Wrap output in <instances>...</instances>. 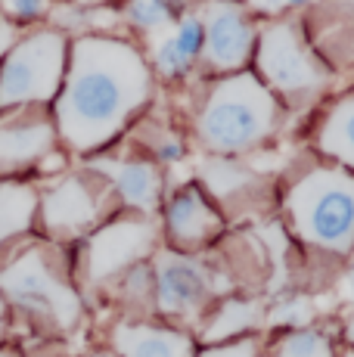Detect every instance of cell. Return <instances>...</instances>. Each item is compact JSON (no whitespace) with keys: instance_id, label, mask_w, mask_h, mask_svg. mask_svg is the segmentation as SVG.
Returning a JSON list of instances; mask_svg holds the SVG:
<instances>
[{"instance_id":"1","label":"cell","mask_w":354,"mask_h":357,"mask_svg":"<svg viewBox=\"0 0 354 357\" xmlns=\"http://www.w3.org/2000/svg\"><path fill=\"white\" fill-rule=\"evenodd\" d=\"M149 97V68L125 40L81 38L56 102L59 134L75 149H97Z\"/></svg>"},{"instance_id":"2","label":"cell","mask_w":354,"mask_h":357,"mask_svg":"<svg viewBox=\"0 0 354 357\" xmlns=\"http://www.w3.org/2000/svg\"><path fill=\"white\" fill-rule=\"evenodd\" d=\"M298 239L332 255L354 249V174L342 168H311L286 196Z\"/></svg>"},{"instance_id":"3","label":"cell","mask_w":354,"mask_h":357,"mask_svg":"<svg viewBox=\"0 0 354 357\" xmlns=\"http://www.w3.org/2000/svg\"><path fill=\"white\" fill-rule=\"evenodd\" d=\"M277 102L255 75H233L221 81L199 115V137L215 153H243L270 134Z\"/></svg>"},{"instance_id":"4","label":"cell","mask_w":354,"mask_h":357,"mask_svg":"<svg viewBox=\"0 0 354 357\" xmlns=\"http://www.w3.org/2000/svg\"><path fill=\"white\" fill-rule=\"evenodd\" d=\"M66 75V38L38 31L6 53L0 66V109L47 102L59 93Z\"/></svg>"},{"instance_id":"5","label":"cell","mask_w":354,"mask_h":357,"mask_svg":"<svg viewBox=\"0 0 354 357\" xmlns=\"http://www.w3.org/2000/svg\"><path fill=\"white\" fill-rule=\"evenodd\" d=\"M0 289L10 295L19 307L40 317H50L59 326H72L81 314V301L69 283L56 277L47 258L38 249L25 252L0 273Z\"/></svg>"},{"instance_id":"6","label":"cell","mask_w":354,"mask_h":357,"mask_svg":"<svg viewBox=\"0 0 354 357\" xmlns=\"http://www.w3.org/2000/svg\"><path fill=\"white\" fill-rule=\"evenodd\" d=\"M258 72L274 91L283 93H314L326 84L330 72L311 56L295 25L277 22L264 29L258 40Z\"/></svg>"},{"instance_id":"7","label":"cell","mask_w":354,"mask_h":357,"mask_svg":"<svg viewBox=\"0 0 354 357\" xmlns=\"http://www.w3.org/2000/svg\"><path fill=\"white\" fill-rule=\"evenodd\" d=\"M212 292V273L199 261L177 255V252H162L155 258V301L162 314L196 320L206 311Z\"/></svg>"},{"instance_id":"8","label":"cell","mask_w":354,"mask_h":357,"mask_svg":"<svg viewBox=\"0 0 354 357\" xmlns=\"http://www.w3.org/2000/svg\"><path fill=\"white\" fill-rule=\"evenodd\" d=\"M252 22L246 10L230 0H215L206 10L202 22V56L217 72H236L252 53Z\"/></svg>"},{"instance_id":"9","label":"cell","mask_w":354,"mask_h":357,"mask_svg":"<svg viewBox=\"0 0 354 357\" xmlns=\"http://www.w3.org/2000/svg\"><path fill=\"white\" fill-rule=\"evenodd\" d=\"M155 227L149 221H115L103 227L91 239V252H87V267H91V280H109L118 271L131 267L134 261L146 258L153 249Z\"/></svg>"},{"instance_id":"10","label":"cell","mask_w":354,"mask_h":357,"mask_svg":"<svg viewBox=\"0 0 354 357\" xmlns=\"http://www.w3.org/2000/svg\"><path fill=\"white\" fill-rule=\"evenodd\" d=\"M56 130L35 109H16L0 115V174L22 171L53 149Z\"/></svg>"},{"instance_id":"11","label":"cell","mask_w":354,"mask_h":357,"mask_svg":"<svg viewBox=\"0 0 354 357\" xmlns=\"http://www.w3.org/2000/svg\"><path fill=\"white\" fill-rule=\"evenodd\" d=\"M40 208H44L47 230L78 233V230H84L87 224L97 221L100 199L84 177H66L63 183H56V187L44 196Z\"/></svg>"},{"instance_id":"12","label":"cell","mask_w":354,"mask_h":357,"mask_svg":"<svg viewBox=\"0 0 354 357\" xmlns=\"http://www.w3.org/2000/svg\"><path fill=\"white\" fill-rule=\"evenodd\" d=\"M221 230V218L196 187L180 190L168 205V236L180 249H196Z\"/></svg>"},{"instance_id":"13","label":"cell","mask_w":354,"mask_h":357,"mask_svg":"<svg viewBox=\"0 0 354 357\" xmlns=\"http://www.w3.org/2000/svg\"><path fill=\"white\" fill-rule=\"evenodd\" d=\"M103 171L112 177L118 196L131 208L153 211L162 196V174L153 162H103Z\"/></svg>"},{"instance_id":"14","label":"cell","mask_w":354,"mask_h":357,"mask_svg":"<svg viewBox=\"0 0 354 357\" xmlns=\"http://www.w3.org/2000/svg\"><path fill=\"white\" fill-rule=\"evenodd\" d=\"M115 345L121 357H193V342L187 335L155 326H118Z\"/></svg>"},{"instance_id":"15","label":"cell","mask_w":354,"mask_h":357,"mask_svg":"<svg viewBox=\"0 0 354 357\" xmlns=\"http://www.w3.org/2000/svg\"><path fill=\"white\" fill-rule=\"evenodd\" d=\"M202 53V22L196 16H183L171 34L155 44V66L162 75H183Z\"/></svg>"},{"instance_id":"16","label":"cell","mask_w":354,"mask_h":357,"mask_svg":"<svg viewBox=\"0 0 354 357\" xmlns=\"http://www.w3.org/2000/svg\"><path fill=\"white\" fill-rule=\"evenodd\" d=\"M261 324V305L252 298H230L212 314V320L202 329V339L208 345H221L230 339H243Z\"/></svg>"},{"instance_id":"17","label":"cell","mask_w":354,"mask_h":357,"mask_svg":"<svg viewBox=\"0 0 354 357\" xmlns=\"http://www.w3.org/2000/svg\"><path fill=\"white\" fill-rule=\"evenodd\" d=\"M320 146L336 162L354 168V97L336 102L332 112L326 115L323 128H320Z\"/></svg>"},{"instance_id":"18","label":"cell","mask_w":354,"mask_h":357,"mask_svg":"<svg viewBox=\"0 0 354 357\" xmlns=\"http://www.w3.org/2000/svg\"><path fill=\"white\" fill-rule=\"evenodd\" d=\"M38 208V196L22 183H0V243L29 230Z\"/></svg>"},{"instance_id":"19","label":"cell","mask_w":354,"mask_h":357,"mask_svg":"<svg viewBox=\"0 0 354 357\" xmlns=\"http://www.w3.org/2000/svg\"><path fill=\"white\" fill-rule=\"evenodd\" d=\"M202 181H206L208 193L217 199H233L243 196L246 190H252V183L258 181L255 171H249L240 162H227V159H208L202 165Z\"/></svg>"},{"instance_id":"20","label":"cell","mask_w":354,"mask_h":357,"mask_svg":"<svg viewBox=\"0 0 354 357\" xmlns=\"http://www.w3.org/2000/svg\"><path fill=\"white\" fill-rule=\"evenodd\" d=\"M274 357H332V342L317 329H295L277 342Z\"/></svg>"},{"instance_id":"21","label":"cell","mask_w":354,"mask_h":357,"mask_svg":"<svg viewBox=\"0 0 354 357\" xmlns=\"http://www.w3.org/2000/svg\"><path fill=\"white\" fill-rule=\"evenodd\" d=\"M128 19L143 31H159L174 22V6L171 0H131Z\"/></svg>"},{"instance_id":"22","label":"cell","mask_w":354,"mask_h":357,"mask_svg":"<svg viewBox=\"0 0 354 357\" xmlns=\"http://www.w3.org/2000/svg\"><path fill=\"white\" fill-rule=\"evenodd\" d=\"M314 317V305H311L305 295H292V298L280 301V305L270 311V324L274 326H295V329H305Z\"/></svg>"},{"instance_id":"23","label":"cell","mask_w":354,"mask_h":357,"mask_svg":"<svg viewBox=\"0 0 354 357\" xmlns=\"http://www.w3.org/2000/svg\"><path fill=\"white\" fill-rule=\"evenodd\" d=\"M255 351H258L255 339H236V342H230V345L208 348L202 357H255Z\"/></svg>"},{"instance_id":"24","label":"cell","mask_w":354,"mask_h":357,"mask_svg":"<svg viewBox=\"0 0 354 357\" xmlns=\"http://www.w3.org/2000/svg\"><path fill=\"white\" fill-rule=\"evenodd\" d=\"M6 10L16 19H38L50 10V0H6Z\"/></svg>"},{"instance_id":"25","label":"cell","mask_w":354,"mask_h":357,"mask_svg":"<svg viewBox=\"0 0 354 357\" xmlns=\"http://www.w3.org/2000/svg\"><path fill=\"white\" fill-rule=\"evenodd\" d=\"M249 3L264 13H280L286 6H302V3H314V0H249Z\"/></svg>"},{"instance_id":"26","label":"cell","mask_w":354,"mask_h":357,"mask_svg":"<svg viewBox=\"0 0 354 357\" xmlns=\"http://www.w3.org/2000/svg\"><path fill=\"white\" fill-rule=\"evenodd\" d=\"M6 50H13V29L10 25H0V56H3Z\"/></svg>"},{"instance_id":"27","label":"cell","mask_w":354,"mask_h":357,"mask_svg":"<svg viewBox=\"0 0 354 357\" xmlns=\"http://www.w3.org/2000/svg\"><path fill=\"white\" fill-rule=\"evenodd\" d=\"M342 292H345V298L354 301V267L348 271V277H345V283H342Z\"/></svg>"},{"instance_id":"28","label":"cell","mask_w":354,"mask_h":357,"mask_svg":"<svg viewBox=\"0 0 354 357\" xmlns=\"http://www.w3.org/2000/svg\"><path fill=\"white\" fill-rule=\"evenodd\" d=\"M345 339H348L351 345H354V317L348 320V326H345Z\"/></svg>"},{"instance_id":"29","label":"cell","mask_w":354,"mask_h":357,"mask_svg":"<svg viewBox=\"0 0 354 357\" xmlns=\"http://www.w3.org/2000/svg\"><path fill=\"white\" fill-rule=\"evenodd\" d=\"M0 329H3V301H0Z\"/></svg>"},{"instance_id":"30","label":"cell","mask_w":354,"mask_h":357,"mask_svg":"<svg viewBox=\"0 0 354 357\" xmlns=\"http://www.w3.org/2000/svg\"><path fill=\"white\" fill-rule=\"evenodd\" d=\"M0 357H16V354H13V351H0Z\"/></svg>"},{"instance_id":"31","label":"cell","mask_w":354,"mask_h":357,"mask_svg":"<svg viewBox=\"0 0 354 357\" xmlns=\"http://www.w3.org/2000/svg\"><path fill=\"white\" fill-rule=\"evenodd\" d=\"M342 357H354V351H348V354H342Z\"/></svg>"},{"instance_id":"32","label":"cell","mask_w":354,"mask_h":357,"mask_svg":"<svg viewBox=\"0 0 354 357\" xmlns=\"http://www.w3.org/2000/svg\"><path fill=\"white\" fill-rule=\"evenodd\" d=\"M97 357H112V354H97Z\"/></svg>"}]
</instances>
